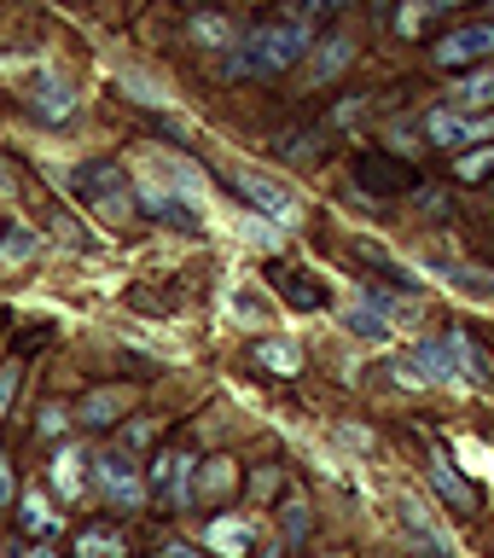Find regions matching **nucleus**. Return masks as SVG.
<instances>
[{
    "label": "nucleus",
    "instance_id": "obj_22",
    "mask_svg": "<svg viewBox=\"0 0 494 558\" xmlns=\"http://www.w3.org/2000/svg\"><path fill=\"white\" fill-rule=\"evenodd\" d=\"M431 483L443 488V495H448L454 506H471V488H466V483L448 471V460H443V453H431Z\"/></svg>",
    "mask_w": 494,
    "mask_h": 558
},
{
    "label": "nucleus",
    "instance_id": "obj_14",
    "mask_svg": "<svg viewBox=\"0 0 494 558\" xmlns=\"http://www.w3.org/2000/svg\"><path fill=\"white\" fill-rule=\"evenodd\" d=\"M17 512H24L29 535H52V530H59V512L47 506V488H24V495H17Z\"/></svg>",
    "mask_w": 494,
    "mask_h": 558
},
{
    "label": "nucleus",
    "instance_id": "obj_28",
    "mask_svg": "<svg viewBox=\"0 0 494 558\" xmlns=\"http://www.w3.org/2000/svg\"><path fill=\"white\" fill-rule=\"evenodd\" d=\"M227 483H233V465H227V460H216V465L204 471V495H221Z\"/></svg>",
    "mask_w": 494,
    "mask_h": 558
},
{
    "label": "nucleus",
    "instance_id": "obj_2",
    "mask_svg": "<svg viewBox=\"0 0 494 558\" xmlns=\"http://www.w3.org/2000/svg\"><path fill=\"white\" fill-rule=\"evenodd\" d=\"M76 198L94 209L99 221H129L134 216V186L117 163H87L76 169Z\"/></svg>",
    "mask_w": 494,
    "mask_h": 558
},
{
    "label": "nucleus",
    "instance_id": "obj_17",
    "mask_svg": "<svg viewBox=\"0 0 494 558\" xmlns=\"http://www.w3.org/2000/svg\"><path fill=\"white\" fill-rule=\"evenodd\" d=\"M256 361L268 366V373H279V378H291V373H303V349H297L291 338H268L256 349Z\"/></svg>",
    "mask_w": 494,
    "mask_h": 558
},
{
    "label": "nucleus",
    "instance_id": "obj_3",
    "mask_svg": "<svg viewBox=\"0 0 494 558\" xmlns=\"http://www.w3.org/2000/svg\"><path fill=\"white\" fill-rule=\"evenodd\" d=\"M233 186L244 192V198H251L262 216H268L274 227H297L303 221V198H297L291 186H279L268 169H251V163H233Z\"/></svg>",
    "mask_w": 494,
    "mask_h": 558
},
{
    "label": "nucleus",
    "instance_id": "obj_33",
    "mask_svg": "<svg viewBox=\"0 0 494 558\" xmlns=\"http://www.w3.org/2000/svg\"><path fill=\"white\" fill-rule=\"evenodd\" d=\"M24 558H59V553H52V547H29Z\"/></svg>",
    "mask_w": 494,
    "mask_h": 558
},
{
    "label": "nucleus",
    "instance_id": "obj_21",
    "mask_svg": "<svg viewBox=\"0 0 494 558\" xmlns=\"http://www.w3.org/2000/svg\"><path fill=\"white\" fill-rule=\"evenodd\" d=\"M76 553L82 558H122V535L117 530H82L76 535Z\"/></svg>",
    "mask_w": 494,
    "mask_h": 558
},
{
    "label": "nucleus",
    "instance_id": "obj_25",
    "mask_svg": "<svg viewBox=\"0 0 494 558\" xmlns=\"http://www.w3.org/2000/svg\"><path fill=\"white\" fill-rule=\"evenodd\" d=\"M436 12H443V0H431V7H408V12H401V29H408V35H419V29H425Z\"/></svg>",
    "mask_w": 494,
    "mask_h": 558
},
{
    "label": "nucleus",
    "instance_id": "obj_7",
    "mask_svg": "<svg viewBox=\"0 0 494 558\" xmlns=\"http://www.w3.org/2000/svg\"><path fill=\"white\" fill-rule=\"evenodd\" d=\"M443 349H448V361H454V378H460V390H466V384H478V390H494V373H489L483 349L471 343L466 331H448Z\"/></svg>",
    "mask_w": 494,
    "mask_h": 558
},
{
    "label": "nucleus",
    "instance_id": "obj_11",
    "mask_svg": "<svg viewBox=\"0 0 494 558\" xmlns=\"http://www.w3.org/2000/svg\"><path fill=\"white\" fill-rule=\"evenodd\" d=\"M204 541H209L221 558H244V553H251V523H244V518H216V523L204 530Z\"/></svg>",
    "mask_w": 494,
    "mask_h": 558
},
{
    "label": "nucleus",
    "instance_id": "obj_30",
    "mask_svg": "<svg viewBox=\"0 0 494 558\" xmlns=\"http://www.w3.org/2000/svg\"><path fill=\"white\" fill-rule=\"evenodd\" d=\"M12 396H17V366H0V418H7Z\"/></svg>",
    "mask_w": 494,
    "mask_h": 558
},
{
    "label": "nucleus",
    "instance_id": "obj_1",
    "mask_svg": "<svg viewBox=\"0 0 494 558\" xmlns=\"http://www.w3.org/2000/svg\"><path fill=\"white\" fill-rule=\"evenodd\" d=\"M309 47H314L309 29L286 17V24H262V29H251V35H244V41L233 47V59H227L221 70H227V76H256V82H268V76H279V70H291Z\"/></svg>",
    "mask_w": 494,
    "mask_h": 558
},
{
    "label": "nucleus",
    "instance_id": "obj_29",
    "mask_svg": "<svg viewBox=\"0 0 494 558\" xmlns=\"http://www.w3.org/2000/svg\"><path fill=\"white\" fill-rule=\"evenodd\" d=\"M146 442H152V425H146V418H140V425H129V436H122V453H129V460H134V453L146 448Z\"/></svg>",
    "mask_w": 494,
    "mask_h": 558
},
{
    "label": "nucleus",
    "instance_id": "obj_5",
    "mask_svg": "<svg viewBox=\"0 0 494 558\" xmlns=\"http://www.w3.org/2000/svg\"><path fill=\"white\" fill-rule=\"evenodd\" d=\"M192 495V460L186 453H157L152 460V477H146V500H157V506H181Z\"/></svg>",
    "mask_w": 494,
    "mask_h": 558
},
{
    "label": "nucleus",
    "instance_id": "obj_13",
    "mask_svg": "<svg viewBox=\"0 0 494 558\" xmlns=\"http://www.w3.org/2000/svg\"><path fill=\"white\" fill-rule=\"evenodd\" d=\"M483 105H494V70H478V76H466L460 87H454V111L483 117Z\"/></svg>",
    "mask_w": 494,
    "mask_h": 558
},
{
    "label": "nucleus",
    "instance_id": "obj_6",
    "mask_svg": "<svg viewBox=\"0 0 494 558\" xmlns=\"http://www.w3.org/2000/svg\"><path fill=\"white\" fill-rule=\"evenodd\" d=\"M425 134L436 146H478V140H494V117H466V111H436L425 122Z\"/></svg>",
    "mask_w": 494,
    "mask_h": 558
},
{
    "label": "nucleus",
    "instance_id": "obj_15",
    "mask_svg": "<svg viewBox=\"0 0 494 558\" xmlns=\"http://www.w3.org/2000/svg\"><path fill=\"white\" fill-rule=\"evenodd\" d=\"M344 326L356 331V338H366V343H390V331H396V326L384 320V314H378L373 303H366V296H361V303H356V308L344 314Z\"/></svg>",
    "mask_w": 494,
    "mask_h": 558
},
{
    "label": "nucleus",
    "instance_id": "obj_23",
    "mask_svg": "<svg viewBox=\"0 0 494 558\" xmlns=\"http://www.w3.org/2000/svg\"><path fill=\"white\" fill-rule=\"evenodd\" d=\"M122 82L134 87V99H146V105H169V94H164V87H157L152 76H134V70H122Z\"/></svg>",
    "mask_w": 494,
    "mask_h": 558
},
{
    "label": "nucleus",
    "instance_id": "obj_10",
    "mask_svg": "<svg viewBox=\"0 0 494 558\" xmlns=\"http://www.w3.org/2000/svg\"><path fill=\"white\" fill-rule=\"evenodd\" d=\"M129 408H134V390H129V384H111V390L87 396L82 408H76V418H82V425H111V418H122Z\"/></svg>",
    "mask_w": 494,
    "mask_h": 558
},
{
    "label": "nucleus",
    "instance_id": "obj_16",
    "mask_svg": "<svg viewBox=\"0 0 494 558\" xmlns=\"http://www.w3.org/2000/svg\"><path fill=\"white\" fill-rule=\"evenodd\" d=\"M82 448H59V460H52V488H59L64 500H76L82 488H87V477H82Z\"/></svg>",
    "mask_w": 494,
    "mask_h": 558
},
{
    "label": "nucleus",
    "instance_id": "obj_8",
    "mask_svg": "<svg viewBox=\"0 0 494 558\" xmlns=\"http://www.w3.org/2000/svg\"><path fill=\"white\" fill-rule=\"evenodd\" d=\"M494 52V24H466L443 35V47H436V64H471V59H489Z\"/></svg>",
    "mask_w": 494,
    "mask_h": 558
},
{
    "label": "nucleus",
    "instance_id": "obj_26",
    "mask_svg": "<svg viewBox=\"0 0 494 558\" xmlns=\"http://www.w3.org/2000/svg\"><path fill=\"white\" fill-rule=\"evenodd\" d=\"M0 256H7V262H24V256H35V233H12L7 244H0Z\"/></svg>",
    "mask_w": 494,
    "mask_h": 558
},
{
    "label": "nucleus",
    "instance_id": "obj_31",
    "mask_svg": "<svg viewBox=\"0 0 494 558\" xmlns=\"http://www.w3.org/2000/svg\"><path fill=\"white\" fill-rule=\"evenodd\" d=\"M70 425V413L64 408H52V401H47V408H41V436H59Z\"/></svg>",
    "mask_w": 494,
    "mask_h": 558
},
{
    "label": "nucleus",
    "instance_id": "obj_19",
    "mask_svg": "<svg viewBox=\"0 0 494 558\" xmlns=\"http://www.w3.org/2000/svg\"><path fill=\"white\" fill-rule=\"evenodd\" d=\"M192 35H198L204 47H239V29H233V17H216V12H198L186 24Z\"/></svg>",
    "mask_w": 494,
    "mask_h": 558
},
{
    "label": "nucleus",
    "instance_id": "obj_12",
    "mask_svg": "<svg viewBox=\"0 0 494 558\" xmlns=\"http://www.w3.org/2000/svg\"><path fill=\"white\" fill-rule=\"evenodd\" d=\"M436 274H443V279H448V286L460 291V296H471V303H489V296H494V279H489L483 268H460V262H436Z\"/></svg>",
    "mask_w": 494,
    "mask_h": 558
},
{
    "label": "nucleus",
    "instance_id": "obj_32",
    "mask_svg": "<svg viewBox=\"0 0 494 558\" xmlns=\"http://www.w3.org/2000/svg\"><path fill=\"white\" fill-rule=\"evenodd\" d=\"M0 500H12V465L0 460Z\"/></svg>",
    "mask_w": 494,
    "mask_h": 558
},
{
    "label": "nucleus",
    "instance_id": "obj_27",
    "mask_svg": "<svg viewBox=\"0 0 494 558\" xmlns=\"http://www.w3.org/2000/svg\"><path fill=\"white\" fill-rule=\"evenodd\" d=\"M233 314H239V320H251V326H256V320H268V303H262V296H251V291H244L239 303H233Z\"/></svg>",
    "mask_w": 494,
    "mask_h": 558
},
{
    "label": "nucleus",
    "instance_id": "obj_24",
    "mask_svg": "<svg viewBox=\"0 0 494 558\" xmlns=\"http://www.w3.org/2000/svg\"><path fill=\"white\" fill-rule=\"evenodd\" d=\"M489 169H494V146H483V151H471V157H460V181H483Z\"/></svg>",
    "mask_w": 494,
    "mask_h": 558
},
{
    "label": "nucleus",
    "instance_id": "obj_20",
    "mask_svg": "<svg viewBox=\"0 0 494 558\" xmlns=\"http://www.w3.org/2000/svg\"><path fill=\"white\" fill-rule=\"evenodd\" d=\"M401 512H408V530H413L419 541H425L431 553H443V558H454V547H448V535H443V530H436V523L425 518V506H413V500H408V506H401Z\"/></svg>",
    "mask_w": 494,
    "mask_h": 558
},
{
    "label": "nucleus",
    "instance_id": "obj_9",
    "mask_svg": "<svg viewBox=\"0 0 494 558\" xmlns=\"http://www.w3.org/2000/svg\"><path fill=\"white\" fill-rule=\"evenodd\" d=\"M356 64V41L349 35H332V41H314L309 47V82H332Z\"/></svg>",
    "mask_w": 494,
    "mask_h": 558
},
{
    "label": "nucleus",
    "instance_id": "obj_18",
    "mask_svg": "<svg viewBox=\"0 0 494 558\" xmlns=\"http://www.w3.org/2000/svg\"><path fill=\"white\" fill-rule=\"evenodd\" d=\"M35 111L59 122V117H70V111H76V94H70V87H64L59 76H41V87H35Z\"/></svg>",
    "mask_w": 494,
    "mask_h": 558
},
{
    "label": "nucleus",
    "instance_id": "obj_4",
    "mask_svg": "<svg viewBox=\"0 0 494 558\" xmlns=\"http://www.w3.org/2000/svg\"><path fill=\"white\" fill-rule=\"evenodd\" d=\"M94 483H99V495L111 506H122V512H134V506L146 500V477H140V465L122 448L94 453Z\"/></svg>",
    "mask_w": 494,
    "mask_h": 558
}]
</instances>
